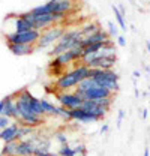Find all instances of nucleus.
<instances>
[{
  "label": "nucleus",
  "instance_id": "36",
  "mask_svg": "<svg viewBox=\"0 0 150 156\" xmlns=\"http://www.w3.org/2000/svg\"><path fill=\"white\" fill-rule=\"evenodd\" d=\"M134 77H135V78H140V71H134Z\"/></svg>",
  "mask_w": 150,
  "mask_h": 156
},
{
  "label": "nucleus",
  "instance_id": "11",
  "mask_svg": "<svg viewBox=\"0 0 150 156\" xmlns=\"http://www.w3.org/2000/svg\"><path fill=\"white\" fill-rule=\"evenodd\" d=\"M71 119L74 122H78V123H95V122H98V119L93 114H90L89 111H86L81 107L71 110Z\"/></svg>",
  "mask_w": 150,
  "mask_h": 156
},
{
  "label": "nucleus",
  "instance_id": "18",
  "mask_svg": "<svg viewBox=\"0 0 150 156\" xmlns=\"http://www.w3.org/2000/svg\"><path fill=\"white\" fill-rule=\"evenodd\" d=\"M17 147H18V141H9L5 143L3 149H2V156H15L17 155Z\"/></svg>",
  "mask_w": 150,
  "mask_h": 156
},
{
  "label": "nucleus",
  "instance_id": "34",
  "mask_svg": "<svg viewBox=\"0 0 150 156\" xmlns=\"http://www.w3.org/2000/svg\"><path fill=\"white\" fill-rule=\"evenodd\" d=\"M3 107H5V99L0 101V116H2V113H3Z\"/></svg>",
  "mask_w": 150,
  "mask_h": 156
},
{
  "label": "nucleus",
  "instance_id": "27",
  "mask_svg": "<svg viewBox=\"0 0 150 156\" xmlns=\"http://www.w3.org/2000/svg\"><path fill=\"white\" fill-rule=\"evenodd\" d=\"M33 156H54V153L50 152L48 149H35Z\"/></svg>",
  "mask_w": 150,
  "mask_h": 156
},
{
  "label": "nucleus",
  "instance_id": "1",
  "mask_svg": "<svg viewBox=\"0 0 150 156\" xmlns=\"http://www.w3.org/2000/svg\"><path fill=\"white\" fill-rule=\"evenodd\" d=\"M116 62H117L116 45L112 41L105 44L99 51L83 56V58H81L83 65H86L87 68H96V69H112Z\"/></svg>",
  "mask_w": 150,
  "mask_h": 156
},
{
  "label": "nucleus",
  "instance_id": "33",
  "mask_svg": "<svg viewBox=\"0 0 150 156\" xmlns=\"http://www.w3.org/2000/svg\"><path fill=\"white\" fill-rule=\"evenodd\" d=\"M117 8H119V11H120L123 15H126V11H125V6H123V5H119Z\"/></svg>",
  "mask_w": 150,
  "mask_h": 156
},
{
  "label": "nucleus",
  "instance_id": "32",
  "mask_svg": "<svg viewBox=\"0 0 150 156\" xmlns=\"http://www.w3.org/2000/svg\"><path fill=\"white\" fill-rule=\"evenodd\" d=\"M117 44H119L120 47H125V45H126V39L123 38V36H117Z\"/></svg>",
  "mask_w": 150,
  "mask_h": 156
},
{
  "label": "nucleus",
  "instance_id": "30",
  "mask_svg": "<svg viewBox=\"0 0 150 156\" xmlns=\"http://www.w3.org/2000/svg\"><path fill=\"white\" fill-rule=\"evenodd\" d=\"M123 119H125V111H123V110H119V116H117V128L122 126Z\"/></svg>",
  "mask_w": 150,
  "mask_h": 156
},
{
  "label": "nucleus",
  "instance_id": "23",
  "mask_svg": "<svg viewBox=\"0 0 150 156\" xmlns=\"http://www.w3.org/2000/svg\"><path fill=\"white\" fill-rule=\"evenodd\" d=\"M54 138H56V141L59 143V144H60V146L69 144V140H68L66 132H56V134H54Z\"/></svg>",
  "mask_w": 150,
  "mask_h": 156
},
{
  "label": "nucleus",
  "instance_id": "6",
  "mask_svg": "<svg viewBox=\"0 0 150 156\" xmlns=\"http://www.w3.org/2000/svg\"><path fill=\"white\" fill-rule=\"evenodd\" d=\"M41 36V32L39 30H29V32H23V33H17V32H12V33H8L6 35V41L8 44H21V45H36L38 39Z\"/></svg>",
  "mask_w": 150,
  "mask_h": 156
},
{
  "label": "nucleus",
  "instance_id": "40",
  "mask_svg": "<svg viewBox=\"0 0 150 156\" xmlns=\"http://www.w3.org/2000/svg\"><path fill=\"white\" fill-rule=\"evenodd\" d=\"M15 156H18V155H15Z\"/></svg>",
  "mask_w": 150,
  "mask_h": 156
},
{
  "label": "nucleus",
  "instance_id": "24",
  "mask_svg": "<svg viewBox=\"0 0 150 156\" xmlns=\"http://www.w3.org/2000/svg\"><path fill=\"white\" fill-rule=\"evenodd\" d=\"M59 117H62L63 120H66V122H71L72 119H71V110H68V108H65V107H59Z\"/></svg>",
  "mask_w": 150,
  "mask_h": 156
},
{
  "label": "nucleus",
  "instance_id": "16",
  "mask_svg": "<svg viewBox=\"0 0 150 156\" xmlns=\"http://www.w3.org/2000/svg\"><path fill=\"white\" fill-rule=\"evenodd\" d=\"M12 21H14V29H12V32L23 33V32H29V30L33 29L32 24H30L27 20H24L23 17H20V15H17V18H12ZM12 32H11V33H12Z\"/></svg>",
  "mask_w": 150,
  "mask_h": 156
},
{
  "label": "nucleus",
  "instance_id": "20",
  "mask_svg": "<svg viewBox=\"0 0 150 156\" xmlns=\"http://www.w3.org/2000/svg\"><path fill=\"white\" fill-rule=\"evenodd\" d=\"M35 132L33 126H26V125H20L18 128V134H17V140H26V136H30Z\"/></svg>",
  "mask_w": 150,
  "mask_h": 156
},
{
  "label": "nucleus",
  "instance_id": "2",
  "mask_svg": "<svg viewBox=\"0 0 150 156\" xmlns=\"http://www.w3.org/2000/svg\"><path fill=\"white\" fill-rule=\"evenodd\" d=\"M89 78V68L83 63L77 65L72 71H68V72H63L60 77H57L56 83V89L59 92H68L69 89L77 87L83 80Z\"/></svg>",
  "mask_w": 150,
  "mask_h": 156
},
{
  "label": "nucleus",
  "instance_id": "8",
  "mask_svg": "<svg viewBox=\"0 0 150 156\" xmlns=\"http://www.w3.org/2000/svg\"><path fill=\"white\" fill-rule=\"evenodd\" d=\"M83 99H89V101H96V99H102V98H112L114 96V92L105 89V87H101V86H96L92 87L89 90H83V92H77Z\"/></svg>",
  "mask_w": 150,
  "mask_h": 156
},
{
  "label": "nucleus",
  "instance_id": "41",
  "mask_svg": "<svg viewBox=\"0 0 150 156\" xmlns=\"http://www.w3.org/2000/svg\"><path fill=\"white\" fill-rule=\"evenodd\" d=\"M0 156H2V155H0Z\"/></svg>",
  "mask_w": 150,
  "mask_h": 156
},
{
  "label": "nucleus",
  "instance_id": "39",
  "mask_svg": "<svg viewBox=\"0 0 150 156\" xmlns=\"http://www.w3.org/2000/svg\"><path fill=\"white\" fill-rule=\"evenodd\" d=\"M57 156H63V155H57Z\"/></svg>",
  "mask_w": 150,
  "mask_h": 156
},
{
  "label": "nucleus",
  "instance_id": "17",
  "mask_svg": "<svg viewBox=\"0 0 150 156\" xmlns=\"http://www.w3.org/2000/svg\"><path fill=\"white\" fill-rule=\"evenodd\" d=\"M41 105H42L45 116H57L59 114V107H56L53 102H50L47 99H41Z\"/></svg>",
  "mask_w": 150,
  "mask_h": 156
},
{
  "label": "nucleus",
  "instance_id": "5",
  "mask_svg": "<svg viewBox=\"0 0 150 156\" xmlns=\"http://www.w3.org/2000/svg\"><path fill=\"white\" fill-rule=\"evenodd\" d=\"M65 32L66 30L62 26H57V24L53 26V27H50V29H47V30H44V32H41V36L38 39L35 48L36 50H44V48L56 45L59 42V39L65 35Z\"/></svg>",
  "mask_w": 150,
  "mask_h": 156
},
{
  "label": "nucleus",
  "instance_id": "12",
  "mask_svg": "<svg viewBox=\"0 0 150 156\" xmlns=\"http://www.w3.org/2000/svg\"><path fill=\"white\" fill-rule=\"evenodd\" d=\"M18 128H20V123H11L6 129L0 131V140H3L5 143H9V141H18V140H17Z\"/></svg>",
  "mask_w": 150,
  "mask_h": 156
},
{
  "label": "nucleus",
  "instance_id": "7",
  "mask_svg": "<svg viewBox=\"0 0 150 156\" xmlns=\"http://www.w3.org/2000/svg\"><path fill=\"white\" fill-rule=\"evenodd\" d=\"M56 99L57 102L60 104V107H65L68 110H75V108L81 107V104L84 101L77 92H74V93H71V92H59L56 95Z\"/></svg>",
  "mask_w": 150,
  "mask_h": 156
},
{
  "label": "nucleus",
  "instance_id": "19",
  "mask_svg": "<svg viewBox=\"0 0 150 156\" xmlns=\"http://www.w3.org/2000/svg\"><path fill=\"white\" fill-rule=\"evenodd\" d=\"M30 12L35 14V15H41V14H54V8H53V3H51V0H50L48 3H44V5H41V6L33 8Z\"/></svg>",
  "mask_w": 150,
  "mask_h": 156
},
{
  "label": "nucleus",
  "instance_id": "21",
  "mask_svg": "<svg viewBox=\"0 0 150 156\" xmlns=\"http://www.w3.org/2000/svg\"><path fill=\"white\" fill-rule=\"evenodd\" d=\"M80 30H81L83 38H86V36L92 35V33H95V32L101 30V27H99V24H98V23H90V24H86L84 27H81Z\"/></svg>",
  "mask_w": 150,
  "mask_h": 156
},
{
  "label": "nucleus",
  "instance_id": "29",
  "mask_svg": "<svg viewBox=\"0 0 150 156\" xmlns=\"http://www.w3.org/2000/svg\"><path fill=\"white\" fill-rule=\"evenodd\" d=\"M11 125V119L6 116H0V131H3V129H6L8 126Z\"/></svg>",
  "mask_w": 150,
  "mask_h": 156
},
{
  "label": "nucleus",
  "instance_id": "15",
  "mask_svg": "<svg viewBox=\"0 0 150 156\" xmlns=\"http://www.w3.org/2000/svg\"><path fill=\"white\" fill-rule=\"evenodd\" d=\"M54 12H71L74 8V0H51Z\"/></svg>",
  "mask_w": 150,
  "mask_h": 156
},
{
  "label": "nucleus",
  "instance_id": "9",
  "mask_svg": "<svg viewBox=\"0 0 150 156\" xmlns=\"http://www.w3.org/2000/svg\"><path fill=\"white\" fill-rule=\"evenodd\" d=\"M81 108H84L86 111H89L90 114H93V116L98 119V122H99L101 119H104V117H105V114L110 111V110H107L105 107L99 105L96 101H89V99H84V101H83Z\"/></svg>",
  "mask_w": 150,
  "mask_h": 156
},
{
  "label": "nucleus",
  "instance_id": "28",
  "mask_svg": "<svg viewBox=\"0 0 150 156\" xmlns=\"http://www.w3.org/2000/svg\"><path fill=\"white\" fill-rule=\"evenodd\" d=\"M108 35L110 36H114V38H117L119 36V29H117V26L114 24V23H108Z\"/></svg>",
  "mask_w": 150,
  "mask_h": 156
},
{
  "label": "nucleus",
  "instance_id": "37",
  "mask_svg": "<svg viewBox=\"0 0 150 156\" xmlns=\"http://www.w3.org/2000/svg\"><path fill=\"white\" fill-rule=\"evenodd\" d=\"M147 114H149L147 110H143V119H147Z\"/></svg>",
  "mask_w": 150,
  "mask_h": 156
},
{
  "label": "nucleus",
  "instance_id": "4",
  "mask_svg": "<svg viewBox=\"0 0 150 156\" xmlns=\"http://www.w3.org/2000/svg\"><path fill=\"white\" fill-rule=\"evenodd\" d=\"M81 39H83V35H81V30H80V29L65 32V35L59 39V42L51 48L50 56L56 57L59 54H63L65 51H68V50L74 48L77 45H80V41H81Z\"/></svg>",
  "mask_w": 150,
  "mask_h": 156
},
{
  "label": "nucleus",
  "instance_id": "35",
  "mask_svg": "<svg viewBox=\"0 0 150 156\" xmlns=\"http://www.w3.org/2000/svg\"><path fill=\"white\" fill-rule=\"evenodd\" d=\"M143 156H150V150H149V149H144V153H143Z\"/></svg>",
  "mask_w": 150,
  "mask_h": 156
},
{
  "label": "nucleus",
  "instance_id": "10",
  "mask_svg": "<svg viewBox=\"0 0 150 156\" xmlns=\"http://www.w3.org/2000/svg\"><path fill=\"white\" fill-rule=\"evenodd\" d=\"M108 39H111V36L108 35V32H105V30H98V32H95L92 35H89V36H86V38H83L80 41V47L84 50L87 45H90V44H96V42H105V41H108Z\"/></svg>",
  "mask_w": 150,
  "mask_h": 156
},
{
  "label": "nucleus",
  "instance_id": "13",
  "mask_svg": "<svg viewBox=\"0 0 150 156\" xmlns=\"http://www.w3.org/2000/svg\"><path fill=\"white\" fill-rule=\"evenodd\" d=\"M8 47H9V51L15 56H27L36 50L33 45H21V44H8Z\"/></svg>",
  "mask_w": 150,
  "mask_h": 156
},
{
  "label": "nucleus",
  "instance_id": "14",
  "mask_svg": "<svg viewBox=\"0 0 150 156\" xmlns=\"http://www.w3.org/2000/svg\"><path fill=\"white\" fill-rule=\"evenodd\" d=\"M35 146L29 140H20L18 147H17V155L18 156H33Z\"/></svg>",
  "mask_w": 150,
  "mask_h": 156
},
{
  "label": "nucleus",
  "instance_id": "31",
  "mask_svg": "<svg viewBox=\"0 0 150 156\" xmlns=\"http://www.w3.org/2000/svg\"><path fill=\"white\" fill-rule=\"evenodd\" d=\"M108 129H110V126H108V125H102V126H101V129H99V132H101V135H104V134H107V132H108Z\"/></svg>",
  "mask_w": 150,
  "mask_h": 156
},
{
  "label": "nucleus",
  "instance_id": "3",
  "mask_svg": "<svg viewBox=\"0 0 150 156\" xmlns=\"http://www.w3.org/2000/svg\"><path fill=\"white\" fill-rule=\"evenodd\" d=\"M89 78H93L95 83L101 87H105L111 92H117L120 89L119 84V75L112 69H96V68H89Z\"/></svg>",
  "mask_w": 150,
  "mask_h": 156
},
{
  "label": "nucleus",
  "instance_id": "25",
  "mask_svg": "<svg viewBox=\"0 0 150 156\" xmlns=\"http://www.w3.org/2000/svg\"><path fill=\"white\" fill-rule=\"evenodd\" d=\"M57 155H63V156H72L74 155V147H71L69 144H65L60 147V150L57 152Z\"/></svg>",
  "mask_w": 150,
  "mask_h": 156
},
{
  "label": "nucleus",
  "instance_id": "26",
  "mask_svg": "<svg viewBox=\"0 0 150 156\" xmlns=\"http://www.w3.org/2000/svg\"><path fill=\"white\" fill-rule=\"evenodd\" d=\"M87 155V147L84 144H77L74 147V155L72 156H86Z\"/></svg>",
  "mask_w": 150,
  "mask_h": 156
},
{
  "label": "nucleus",
  "instance_id": "38",
  "mask_svg": "<svg viewBox=\"0 0 150 156\" xmlns=\"http://www.w3.org/2000/svg\"><path fill=\"white\" fill-rule=\"evenodd\" d=\"M146 48H147V51L150 53V41H147V42H146Z\"/></svg>",
  "mask_w": 150,
  "mask_h": 156
},
{
  "label": "nucleus",
  "instance_id": "22",
  "mask_svg": "<svg viewBox=\"0 0 150 156\" xmlns=\"http://www.w3.org/2000/svg\"><path fill=\"white\" fill-rule=\"evenodd\" d=\"M112 12H114L116 21H117V24L120 26V29L126 32V21H125V15L119 11V8H117V6H112Z\"/></svg>",
  "mask_w": 150,
  "mask_h": 156
}]
</instances>
